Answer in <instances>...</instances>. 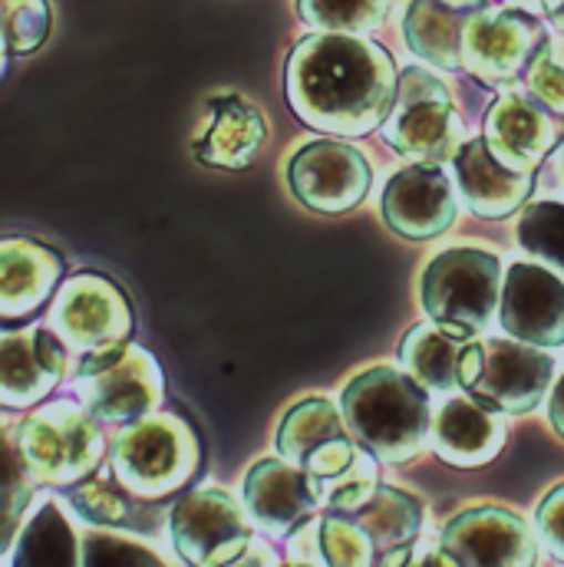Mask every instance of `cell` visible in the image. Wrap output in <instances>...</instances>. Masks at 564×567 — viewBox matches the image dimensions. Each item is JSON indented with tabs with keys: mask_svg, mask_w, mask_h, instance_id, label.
Segmentation results:
<instances>
[{
	"mask_svg": "<svg viewBox=\"0 0 564 567\" xmlns=\"http://www.w3.org/2000/svg\"><path fill=\"white\" fill-rule=\"evenodd\" d=\"M377 545V567H407L417 558L423 532V505L403 488L380 485L363 512L353 515Z\"/></svg>",
	"mask_w": 564,
	"mask_h": 567,
	"instance_id": "cell-25",
	"label": "cell"
},
{
	"mask_svg": "<svg viewBox=\"0 0 564 567\" xmlns=\"http://www.w3.org/2000/svg\"><path fill=\"white\" fill-rule=\"evenodd\" d=\"M545 13H548V20L564 33V0H545Z\"/></svg>",
	"mask_w": 564,
	"mask_h": 567,
	"instance_id": "cell-41",
	"label": "cell"
},
{
	"mask_svg": "<svg viewBox=\"0 0 564 567\" xmlns=\"http://www.w3.org/2000/svg\"><path fill=\"white\" fill-rule=\"evenodd\" d=\"M535 528H539V538L545 542V548L564 561V482L548 488L545 498L539 502Z\"/></svg>",
	"mask_w": 564,
	"mask_h": 567,
	"instance_id": "cell-37",
	"label": "cell"
},
{
	"mask_svg": "<svg viewBox=\"0 0 564 567\" xmlns=\"http://www.w3.org/2000/svg\"><path fill=\"white\" fill-rule=\"evenodd\" d=\"M555 360L522 340H469L459 363V386L495 413H532L552 390Z\"/></svg>",
	"mask_w": 564,
	"mask_h": 567,
	"instance_id": "cell-4",
	"label": "cell"
},
{
	"mask_svg": "<svg viewBox=\"0 0 564 567\" xmlns=\"http://www.w3.org/2000/svg\"><path fill=\"white\" fill-rule=\"evenodd\" d=\"M228 567H284L281 558H278V551L271 548V545H265V542H255L235 565Z\"/></svg>",
	"mask_w": 564,
	"mask_h": 567,
	"instance_id": "cell-38",
	"label": "cell"
},
{
	"mask_svg": "<svg viewBox=\"0 0 564 567\" xmlns=\"http://www.w3.org/2000/svg\"><path fill=\"white\" fill-rule=\"evenodd\" d=\"M452 162H455L459 192L472 208V215L479 218L515 215L535 188V172L509 168L505 162L495 158L485 140H469Z\"/></svg>",
	"mask_w": 564,
	"mask_h": 567,
	"instance_id": "cell-20",
	"label": "cell"
},
{
	"mask_svg": "<svg viewBox=\"0 0 564 567\" xmlns=\"http://www.w3.org/2000/svg\"><path fill=\"white\" fill-rule=\"evenodd\" d=\"M502 413L475 403L472 396H452L432 416V449L455 468L489 465L505 445Z\"/></svg>",
	"mask_w": 564,
	"mask_h": 567,
	"instance_id": "cell-21",
	"label": "cell"
},
{
	"mask_svg": "<svg viewBox=\"0 0 564 567\" xmlns=\"http://www.w3.org/2000/svg\"><path fill=\"white\" fill-rule=\"evenodd\" d=\"M168 535L188 567H228L255 545L245 502L218 485L182 495L168 515Z\"/></svg>",
	"mask_w": 564,
	"mask_h": 567,
	"instance_id": "cell-9",
	"label": "cell"
},
{
	"mask_svg": "<svg viewBox=\"0 0 564 567\" xmlns=\"http://www.w3.org/2000/svg\"><path fill=\"white\" fill-rule=\"evenodd\" d=\"M383 136L397 152L423 165H439L462 152L465 126L445 83L420 66H410L400 73L397 100L383 123Z\"/></svg>",
	"mask_w": 564,
	"mask_h": 567,
	"instance_id": "cell-6",
	"label": "cell"
},
{
	"mask_svg": "<svg viewBox=\"0 0 564 567\" xmlns=\"http://www.w3.org/2000/svg\"><path fill=\"white\" fill-rule=\"evenodd\" d=\"M13 449L37 482L73 485L90 478L100 465L103 432L86 406L60 400L17 425Z\"/></svg>",
	"mask_w": 564,
	"mask_h": 567,
	"instance_id": "cell-5",
	"label": "cell"
},
{
	"mask_svg": "<svg viewBox=\"0 0 564 567\" xmlns=\"http://www.w3.org/2000/svg\"><path fill=\"white\" fill-rule=\"evenodd\" d=\"M7 53H33L50 33L47 0H0Z\"/></svg>",
	"mask_w": 564,
	"mask_h": 567,
	"instance_id": "cell-33",
	"label": "cell"
},
{
	"mask_svg": "<svg viewBox=\"0 0 564 567\" xmlns=\"http://www.w3.org/2000/svg\"><path fill=\"white\" fill-rule=\"evenodd\" d=\"M297 10L310 27L324 33L360 37L387 20L390 0H297Z\"/></svg>",
	"mask_w": 564,
	"mask_h": 567,
	"instance_id": "cell-30",
	"label": "cell"
},
{
	"mask_svg": "<svg viewBox=\"0 0 564 567\" xmlns=\"http://www.w3.org/2000/svg\"><path fill=\"white\" fill-rule=\"evenodd\" d=\"M439 548L459 567H535L539 538L505 505H469L442 525Z\"/></svg>",
	"mask_w": 564,
	"mask_h": 567,
	"instance_id": "cell-10",
	"label": "cell"
},
{
	"mask_svg": "<svg viewBox=\"0 0 564 567\" xmlns=\"http://www.w3.org/2000/svg\"><path fill=\"white\" fill-rule=\"evenodd\" d=\"M383 221L410 241H429L455 221V188L435 165L400 168L383 188Z\"/></svg>",
	"mask_w": 564,
	"mask_h": 567,
	"instance_id": "cell-17",
	"label": "cell"
},
{
	"mask_svg": "<svg viewBox=\"0 0 564 567\" xmlns=\"http://www.w3.org/2000/svg\"><path fill=\"white\" fill-rule=\"evenodd\" d=\"M70 505L80 518L100 528H148L145 502L126 492L116 475H96L83 478L80 485L70 488Z\"/></svg>",
	"mask_w": 564,
	"mask_h": 567,
	"instance_id": "cell-28",
	"label": "cell"
},
{
	"mask_svg": "<svg viewBox=\"0 0 564 567\" xmlns=\"http://www.w3.org/2000/svg\"><path fill=\"white\" fill-rule=\"evenodd\" d=\"M66 370V350L50 330H20L0 340V400L10 410L40 403Z\"/></svg>",
	"mask_w": 564,
	"mask_h": 567,
	"instance_id": "cell-19",
	"label": "cell"
},
{
	"mask_svg": "<svg viewBox=\"0 0 564 567\" xmlns=\"http://www.w3.org/2000/svg\"><path fill=\"white\" fill-rule=\"evenodd\" d=\"M53 330L73 350H110L133 333V307L110 278L76 275L53 300Z\"/></svg>",
	"mask_w": 564,
	"mask_h": 567,
	"instance_id": "cell-13",
	"label": "cell"
},
{
	"mask_svg": "<svg viewBox=\"0 0 564 567\" xmlns=\"http://www.w3.org/2000/svg\"><path fill=\"white\" fill-rule=\"evenodd\" d=\"M317 558L324 567H377V545L353 515L327 512L317 522Z\"/></svg>",
	"mask_w": 564,
	"mask_h": 567,
	"instance_id": "cell-29",
	"label": "cell"
},
{
	"mask_svg": "<svg viewBox=\"0 0 564 567\" xmlns=\"http://www.w3.org/2000/svg\"><path fill=\"white\" fill-rule=\"evenodd\" d=\"M83 406L100 423H140L152 416L165 396V377L152 353L133 343L86 353L76 370Z\"/></svg>",
	"mask_w": 564,
	"mask_h": 567,
	"instance_id": "cell-7",
	"label": "cell"
},
{
	"mask_svg": "<svg viewBox=\"0 0 564 567\" xmlns=\"http://www.w3.org/2000/svg\"><path fill=\"white\" fill-rule=\"evenodd\" d=\"M373 182V168L360 148L337 140L300 145L287 165V185L300 205L320 215H340L357 208Z\"/></svg>",
	"mask_w": 564,
	"mask_h": 567,
	"instance_id": "cell-11",
	"label": "cell"
},
{
	"mask_svg": "<svg viewBox=\"0 0 564 567\" xmlns=\"http://www.w3.org/2000/svg\"><path fill=\"white\" fill-rule=\"evenodd\" d=\"M475 340L472 330L455 323H420L403 337L400 360L425 390L449 393L459 386V363L465 343Z\"/></svg>",
	"mask_w": 564,
	"mask_h": 567,
	"instance_id": "cell-26",
	"label": "cell"
},
{
	"mask_svg": "<svg viewBox=\"0 0 564 567\" xmlns=\"http://www.w3.org/2000/svg\"><path fill=\"white\" fill-rule=\"evenodd\" d=\"M512 3H515L519 10H529V13H532L535 7H545V0H512Z\"/></svg>",
	"mask_w": 564,
	"mask_h": 567,
	"instance_id": "cell-42",
	"label": "cell"
},
{
	"mask_svg": "<svg viewBox=\"0 0 564 567\" xmlns=\"http://www.w3.org/2000/svg\"><path fill=\"white\" fill-rule=\"evenodd\" d=\"M423 310L435 323L485 330L502 303V268L492 251L449 248L435 255L420 281Z\"/></svg>",
	"mask_w": 564,
	"mask_h": 567,
	"instance_id": "cell-8",
	"label": "cell"
},
{
	"mask_svg": "<svg viewBox=\"0 0 564 567\" xmlns=\"http://www.w3.org/2000/svg\"><path fill=\"white\" fill-rule=\"evenodd\" d=\"M548 420L555 425V432L564 439V373L558 377L555 390H552V400H548Z\"/></svg>",
	"mask_w": 564,
	"mask_h": 567,
	"instance_id": "cell-39",
	"label": "cell"
},
{
	"mask_svg": "<svg viewBox=\"0 0 564 567\" xmlns=\"http://www.w3.org/2000/svg\"><path fill=\"white\" fill-rule=\"evenodd\" d=\"M390 53L363 37L314 33L287 56V103L314 130L363 136L387 123L397 100Z\"/></svg>",
	"mask_w": 564,
	"mask_h": 567,
	"instance_id": "cell-1",
	"label": "cell"
},
{
	"mask_svg": "<svg viewBox=\"0 0 564 567\" xmlns=\"http://www.w3.org/2000/svg\"><path fill=\"white\" fill-rule=\"evenodd\" d=\"M545 33L529 10L519 7H485L472 17L462 40V66L482 83H512L529 70Z\"/></svg>",
	"mask_w": 564,
	"mask_h": 567,
	"instance_id": "cell-14",
	"label": "cell"
},
{
	"mask_svg": "<svg viewBox=\"0 0 564 567\" xmlns=\"http://www.w3.org/2000/svg\"><path fill=\"white\" fill-rule=\"evenodd\" d=\"M340 413L350 435L377 462L403 465L432 439V413L425 386L397 367L357 373L340 393Z\"/></svg>",
	"mask_w": 564,
	"mask_h": 567,
	"instance_id": "cell-2",
	"label": "cell"
},
{
	"mask_svg": "<svg viewBox=\"0 0 564 567\" xmlns=\"http://www.w3.org/2000/svg\"><path fill=\"white\" fill-rule=\"evenodd\" d=\"M63 278V258L27 238H3L0 245V310L3 317H23L37 310Z\"/></svg>",
	"mask_w": 564,
	"mask_h": 567,
	"instance_id": "cell-24",
	"label": "cell"
},
{
	"mask_svg": "<svg viewBox=\"0 0 564 567\" xmlns=\"http://www.w3.org/2000/svg\"><path fill=\"white\" fill-rule=\"evenodd\" d=\"M33 498V475L17 455L13 442H7V468H3V548L10 551L17 538V525Z\"/></svg>",
	"mask_w": 564,
	"mask_h": 567,
	"instance_id": "cell-36",
	"label": "cell"
},
{
	"mask_svg": "<svg viewBox=\"0 0 564 567\" xmlns=\"http://www.w3.org/2000/svg\"><path fill=\"white\" fill-rule=\"evenodd\" d=\"M202 465L195 429L182 416H145L120 432L110 452L116 482L142 502L182 492Z\"/></svg>",
	"mask_w": 564,
	"mask_h": 567,
	"instance_id": "cell-3",
	"label": "cell"
},
{
	"mask_svg": "<svg viewBox=\"0 0 564 567\" xmlns=\"http://www.w3.org/2000/svg\"><path fill=\"white\" fill-rule=\"evenodd\" d=\"M324 508L334 515H357L370 505V498L380 488V472H377V458L363 449V455L357 458V465L350 472H343L334 482H324Z\"/></svg>",
	"mask_w": 564,
	"mask_h": 567,
	"instance_id": "cell-32",
	"label": "cell"
},
{
	"mask_svg": "<svg viewBox=\"0 0 564 567\" xmlns=\"http://www.w3.org/2000/svg\"><path fill=\"white\" fill-rule=\"evenodd\" d=\"M268 140L265 116L242 96H215L208 103V120L195 136V155L205 165L245 168L255 162Z\"/></svg>",
	"mask_w": 564,
	"mask_h": 567,
	"instance_id": "cell-22",
	"label": "cell"
},
{
	"mask_svg": "<svg viewBox=\"0 0 564 567\" xmlns=\"http://www.w3.org/2000/svg\"><path fill=\"white\" fill-rule=\"evenodd\" d=\"M519 241L535 258L564 271V205L562 202H535L525 208L519 225Z\"/></svg>",
	"mask_w": 564,
	"mask_h": 567,
	"instance_id": "cell-31",
	"label": "cell"
},
{
	"mask_svg": "<svg viewBox=\"0 0 564 567\" xmlns=\"http://www.w3.org/2000/svg\"><path fill=\"white\" fill-rule=\"evenodd\" d=\"M407 567H459V565H455L442 548H425V551H420V555H417V558H413Z\"/></svg>",
	"mask_w": 564,
	"mask_h": 567,
	"instance_id": "cell-40",
	"label": "cell"
},
{
	"mask_svg": "<svg viewBox=\"0 0 564 567\" xmlns=\"http://www.w3.org/2000/svg\"><path fill=\"white\" fill-rule=\"evenodd\" d=\"M502 330L532 347L564 343V281L539 265H512L499 303Z\"/></svg>",
	"mask_w": 564,
	"mask_h": 567,
	"instance_id": "cell-16",
	"label": "cell"
},
{
	"mask_svg": "<svg viewBox=\"0 0 564 567\" xmlns=\"http://www.w3.org/2000/svg\"><path fill=\"white\" fill-rule=\"evenodd\" d=\"M83 567H168L152 548L133 538L93 532L83 538Z\"/></svg>",
	"mask_w": 564,
	"mask_h": 567,
	"instance_id": "cell-34",
	"label": "cell"
},
{
	"mask_svg": "<svg viewBox=\"0 0 564 567\" xmlns=\"http://www.w3.org/2000/svg\"><path fill=\"white\" fill-rule=\"evenodd\" d=\"M10 567H83V545L57 502H43L17 532Z\"/></svg>",
	"mask_w": 564,
	"mask_h": 567,
	"instance_id": "cell-27",
	"label": "cell"
},
{
	"mask_svg": "<svg viewBox=\"0 0 564 567\" xmlns=\"http://www.w3.org/2000/svg\"><path fill=\"white\" fill-rule=\"evenodd\" d=\"M529 93L552 113L564 116V40H545L525 70Z\"/></svg>",
	"mask_w": 564,
	"mask_h": 567,
	"instance_id": "cell-35",
	"label": "cell"
},
{
	"mask_svg": "<svg viewBox=\"0 0 564 567\" xmlns=\"http://www.w3.org/2000/svg\"><path fill=\"white\" fill-rule=\"evenodd\" d=\"M278 455L324 485L350 472L363 449L350 435L343 413L330 400L314 396L284 413L278 425Z\"/></svg>",
	"mask_w": 564,
	"mask_h": 567,
	"instance_id": "cell-12",
	"label": "cell"
},
{
	"mask_svg": "<svg viewBox=\"0 0 564 567\" xmlns=\"http://www.w3.org/2000/svg\"><path fill=\"white\" fill-rule=\"evenodd\" d=\"M245 508L268 535H294L324 508V488L287 458H258L245 475Z\"/></svg>",
	"mask_w": 564,
	"mask_h": 567,
	"instance_id": "cell-15",
	"label": "cell"
},
{
	"mask_svg": "<svg viewBox=\"0 0 564 567\" xmlns=\"http://www.w3.org/2000/svg\"><path fill=\"white\" fill-rule=\"evenodd\" d=\"M562 140L558 113L532 93H505L485 116V142L515 172H535Z\"/></svg>",
	"mask_w": 564,
	"mask_h": 567,
	"instance_id": "cell-18",
	"label": "cell"
},
{
	"mask_svg": "<svg viewBox=\"0 0 564 567\" xmlns=\"http://www.w3.org/2000/svg\"><path fill=\"white\" fill-rule=\"evenodd\" d=\"M485 7L489 0H413L403 23L410 50L439 70H459L465 30Z\"/></svg>",
	"mask_w": 564,
	"mask_h": 567,
	"instance_id": "cell-23",
	"label": "cell"
}]
</instances>
